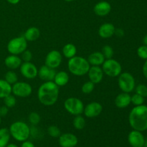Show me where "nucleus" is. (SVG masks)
<instances>
[{
  "label": "nucleus",
  "mask_w": 147,
  "mask_h": 147,
  "mask_svg": "<svg viewBox=\"0 0 147 147\" xmlns=\"http://www.w3.org/2000/svg\"><path fill=\"white\" fill-rule=\"evenodd\" d=\"M59 87L53 81L44 82L37 90V98L45 106L55 104L58 100Z\"/></svg>",
  "instance_id": "1"
},
{
  "label": "nucleus",
  "mask_w": 147,
  "mask_h": 147,
  "mask_svg": "<svg viewBox=\"0 0 147 147\" xmlns=\"http://www.w3.org/2000/svg\"><path fill=\"white\" fill-rule=\"evenodd\" d=\"M129 123L134 130L144 131L147 130V106H135L129 115Z\"/></svg>",
  "instance_id": "2"
},
{
  "label": "nucleus",
  "mask_w": 147,
  "mask_h": 147,
  "mask_svg": "<svg viewBox=\"0 0 147 147\" xmlns=\"http://www.w3.org/2000/svg\"><path fill=\"white\" fill-rule=\"evenodd\" d=\"M90 67V65L87 59L81 56H74L69 59L67 62L69 72L76 76H83L86 75Z\"/></svg>",
  "instance_id": "3"
},
{
  "label": "nucleus",
  "mask_w": 147,
  "mask_h": 147,
  "mask_svg": "<svg viewBox=\"0 0 147 147\" xmlns=\"http://www.w3.org/2000/svg\"><path fill=\"white\" fill-rule=\"evenodd\" d=\"M9 131L11 137L17 142L27 141L30 136V127L27 123L22 121H17L11 123Z\"/></svg>",
  "instance_id": "4"
},
{
  "label": "nucleus",
  "mask_w": 147,
  "mask_h": 147,
  "mask_svg": "<svg viewBox=\"0 0 147 147\" xmlns=\"http://www.w3.org/2000/svg\"><path fill=\"white\" fill-rule=\"evenodd\" d=\"M7 48L11 55H19L27 49V41L23 36L14 37L9 41Z\"/></svg>",
  "instance_id": "5"
},
{
  "label": "nucleus",
  "mask_w": 147,
  "mask_h": 147,
  "mask_svg": "<svg viewBox=\"0 0 147 147\" xmlns=\"http://www.w3.org/2000/svg\"><path fill=\"white\" fill-rule=\"evenodd\" d=\"M103 73L111 78L118 77L122 73L121 65L115 59H106L102 64Z\"/></svg>",
  "instance_id": "6"
},
{
  "label": "nucleus",
  "mask_w": 147,
  "mask_h": 147,
  "mask_svg": "<svg viewBox=\"0 0 147 147\" xmlns=\"http://www.w3.org/2000/svg\"><path fill=\"white\" fill-rule=\"evenodd\" d=\"M84 107L83 102L76 97L67 98L64 102L65 109L73 116H78L83 113Z\"/></svg>",
  "instance_id": "7"
},
{
  "label": "nucleus",
  "mask_w": 147,
  "mask_h": 147,
  "mask_svg": "<svg viewBox=\"0 0 147 147\" xmlns=\"http://www.w3.org/2000/svg\"><path fill=\"white\" fill-rule=\"evenodd\" d=\"M118 77V85L122 92L129 93L134 90L136 82L134 76L130 73H121Z\"/></svg>",
  "instance_id": "8"
},
{
  "label": "nucleus",
  "mask_w": 147,
  "mask_h": 147,
  "mask_svg": "<svg viewBox=\"0 0 147 147\" xmlns=\"http://www.w3.org/2000/svg\"><path fill=\"white\" fill-rule=\"evenodd\" d=\"M32 93V88L27 82H18L11 86V93L19 98L29 97Z\"/></svg>",
  "instance_id": "9"
},
{
  "label": "nucleus",
  "mask_w": 147,
  "mask_h": 147,
  "mask_svg": "<svg viewBox=\"0 0 147 147\" xmlns=\"http://www.w3.org/2000/svg\"><path fill=\"white\" fill-rule=\"evenodd\" d=\"M63 61V56L58 50H53L47 53L46 55L45 65L48 67L56 69L61 65Z\"/></svg>",
  "instance_id": "10"
},
{
  "label": "nucleus",
  "mask_w": 147,
  "mask_h": 147,
  "mask_svg": "<svg viewBox=\"0 0 147 147\" xmlns=\"http://www.w3.org/2000/svg\"><path fill=\"white\" fill-rule=\"evenodd\" d=\"M20 72L23 77L32 80L37 76L38 69L37 66L31 62H24L20 65Z\"/></svg>",
  "instance_id": "11"
},
{
  "label": "nucleus",
  "mask_w": 147,
  "mask_h": 147,
  "mask_svg": "<svg viewBox=\"0 0 147 147\" xmlns=\"http://www.w3.org/2000/svg\"><path fill=\"white\" fill-rule=\"evenodd\" d=\"M103 111V106L100 103L92 101L84 107L83 113L87 118H95L100 115Z\"/></svg>",
  "instance_id": "12"
},
{
  "label": "nucleus",
  "mask_w": 147,
  "mask_h": 147,
  "mask_svg": "<svg viewBox=\"0 0 147 147\" xmlns=\"http://www.w3.org/2000/svg\"><path fill=\"white\" fill-rule=\"evenodd\" d=\"M128 142L131 147H143L145 143V138L142 131L133 129L128 135Z\"/></svg>",
  "instance_id": "13"
},
{
  "label": "nucleus",
  "mask_w": 147,
  "mask_h": 147,
  "mask_svg": "<svg viewBox=\"0 0 147 147\" xmlns=\"http://www.w3.org/2000/svg\"><path fill=\"white\" fill-rule=\"evenodd\" d=\"M58 143L61 147H76L78 143V139L73 134H61L58 137Z\"/></svg>",
  "instance_id": "14"
},
{
  "label": "nucleus",
  "mask_w": 147,
  "mask_h": 147,
  "mask_svg": "<svg viewBox=\"0 0 147 147\" xmlns=\"http://www.w3.org/2000/svg\"><path fill=\"white\" fill-rule=\"evenodd\" d=\"M87 74L89 80L96 85L102 81L104 73L100 66H90Z\"/></svg>",
  "instance_id": "15"
},
{
  "label": "nucleus",
  "mask_w": 147,
  "mask_h": 147,
  "mask_svg": "<svg viewBox=\"0 0 147 147\" xmlns=\"http://www.w3.org/2000/svg\"><path fill=\"white\" fill-rule=\"evenodd\" d=\"M56 73L57 72L55 69L50 68L45 65H43L38 70L37 76H39V78L44 82L53 81Z\"/></svg>",
  "instance_id": "16"
},
{
  "label": "nucleus",
  "mask_w": 147,
  "mask_h": 147,
  "mask_svg": "<svg viewBox=\"0 0 147 147\" xmlns=\"http://www.w3.org/2000/svg\"><path fill=\"white\" fill-rule=\"evenodd\" d=\"M111 11V5L106 1H101L96 4L93 7V11L98 17L107 16Z\"/></svg>",
  "instance_id": "17"
},
{
  "label": "nucleus",
  "mask_w": 147,
  "mask_h": 147,
  "mask_svg": "<svg viewBox=\"0 0 147 147\" xmlns=\"http://www.w3.org/2000/svg\"><path fill=\"white\" fill-rule=\"evenodd\" d=\"M115 26L112 23H104L98 29V34L101 38L108 39L114 35Z\"/></svg>",
  "instance_id": "18"
},
{
  "label": "nucleus",
  "mask_w": 147,
  "mask_h": 147,
  "mask_svg": "<svg viewBox=\"0 0 147 147\" xmlns=\"http://www.w3.org/2000/svg\"><path fill=\"white\" fill-rule=\"evenodd\" d=\"M22 60L21 57H19L18 55L10 54L4 59V65L9 70H14L20 68V65L22 63Z\"/></svg>",
  "instance_id": "19"
},
{
  "label": "nucleus",
  "mask_w": 147,
  "mask_h": 147,
  "mask_svg": "<svg viewBox=\"0 0 147 147\" xmlns=\"http://www.w3.org/2000/svg\"><path fill=\"white\" fill-rule=\"evenodd\" d=\"M114 102L118 109H126L131 104V96L129 93L122 92L116 96Z\"/></svg>",
  "instance_id": "20"
},
{
  "label": "nucleus",
  "mask_w": 147,
  "mask_h": 147,
  "mask_svg": "<svg viewBox=\"0 0 147 147\" xmlns=\"http://www.w3.org/2000/svg\"><path fill=\"white\" fill-rule=\"evenodd\" d=\"M88 61L91 66H100L105 61V57L101 52H94L89 55Z\"/></svg>",
  "instance_id": "21"
},
{
  "label": "nucleus",
  "mask_w": 147,
  "mask_h": 147,
  "mask_svg": "<svg viewBox=\"0 0 147 147\" xmlns=\"http://www.w3.org/2000/svg\"><path fill=\"white\" fill-rule=\"evenodd\" d=\"M53 82L57 85L58 87H63L66 86L69 82V75L66 71L57 72L54 78Z\"/></svg>",
  "instance_id": "22"
},
{
  "label": "nucleus",
  "mask_w": 147,
  "mask_h": 147,
  "mask_svg": "<svg viewBox=\"0 0 147 147\" xmlns=\"http://www.w3.org/2000/svg\"><path fill=\"white\" fill-rule=\"evenodd\" d=\"M23 37L27 42H33L40 37V30L36 27H30L24 32Z\"/></svg>",
  "instance_id": "23"
},
{
  "label": "nucleus",
  "mask_w": 147,
  "mask_h": 147,
  "mask_svg": "<svg viewBox=\"0 0 147 147\" xmlns=\"http://www.w3.org/2000/svg\"><path fill=\"white\" fill-rule=\"evenodd\" d=\"M62 53L65 58L70 59L76 55L77 48H76L75 45L72 44V43H67L63 46Z\"/></svg>",
  "instance_id": "24"
},
{
  "label": "nucleus",
  "mask_w": 147,
  "mask_h": 147,
  "mask_svg": "<svg viewBox=\"0 0 147 147\" xmlns=\"http://www.w3.org/2000/svg\"><path fill=\"white\" fill-rule=\"evenodd\" d=\"M10 94H11V85L4 79H0V99L4 98Z\"/></svg>",
  "instance_id": "25"
},
{
  "label": "nucleus",
  "mask_w": 147,
  "mask_h": 147,
  "mask_svg": "<svg viewBox=\"0 0 147 147\" xmlns=\"http://www.w3.org/2000/svg\"><path fill=\"white\" fill-rule=\"evenodd\" d=\"M9 131L7 128L0 129V147H6L10 140Z\"/></svg>",
  "instance_id": "26"
},
{
  "label": "nucleus",
  "mask_w": 147,
  "mask_h": 147,
  "mask_svg": "<svg viewBox=\"0 0 147 147\" xmlns=\"http://www.w3.org/2000/svg\"><path fill=\"white\" fill-rule=\"evenodd\" d=\"M73 126L77 130H83L86 126V120L81 115L75 116L73 121Z\"/></svg>",
  "instance_id": "27"
},
{
  "label": "nucleus",
  "mask_w": 147,
  "mask_h": 147,
  "mask_svg": "<svg viewBox=\"0 0 147 147\" xmlns=\"http://www.w3.org/2000/svg\"><path fill=\"white\" fill-rule=\"evenodd\" d=\"M4 80L9 83V84L11 85L14 84L18 81V76H17V73L13 70H10L7 71L4 75Z\"/></svg>",
  "instance_id": "28"
},
{
  "label": "nucleus",
  "mask_w": 147,
  "mask_h": 147,
  "mask_svg": "<svg viewBox=\"0 0 147 147\" xmlns=\"http://www.w3.org/2000/svg\"><path fill=\"white\" fill-rule=\"evenodd\" d=\"M3 99H4V106H7L8 109H11V108L14 107L17 103V99L14 95L10 94Z\"/></svg>",
  "instance_id": "29"
},
{
  "label": "nucleus",
  "mask_w": 147,
  "mask_h": 147,
  "mask_svg": "<svg viewBox=\"0 0 147 147\" xmlns=\"http://www.w3.org/2000/svg\"><path fill=\"white\" fill-rule=\"evenodd\" d=\"M94 88L95 84L89 80V81H87L85 83H83L81 87V91L84 94H90V93H91L94 90Z\"/></svg>",
  "instance_id": "30"
},
{
  "label": "nucleus",
  "mask_w": 147,
  "mask_h": 147,
  "mask_svg": "<svg viewBox=\"0 0 147 147\" xmlns=\"http://www.w3.org/2000/svg\"><path fill=\"white\" fill-rule=\"evenodd\" d=\"M101 53L103 55V56H104L105 59L113 58V54H114L113 47H112L111 46L109 45H104L102 47Z\"/></svg>",
  "instance_id": "31"
},
{
  "label": "nucleus",
  "mask_w": 147,
  "mask_h": 147,
  "mask_svg": "<svg viewBox=\"0 0 147 147\" xmlns=\"http://www.w3.org/2000/svg\"><path fill=\"white\" fill-rule=\"evenodd\" d=\"M47 134L53 138H58L61 135L60 129L57 126L52 125L47 128Z\"/></svg>",
  "instance_id": "32"
},
{
  "label": "nucleus",
  "mask_w": 147,
  "mask_h": 147,
  "mask_svg": "<svg viewBox=\"0 0 147 147\" xmlns=\"http://www.w3.org/2000/svg\"><path fill=\"white\" fill-rule=\"evenodd\" d=\"M28 120L32 126H37L40 122L41 118L37 112H31L28 116Z\"/></svg>",
  "instance_id": "33"
},
{
  "label": "nucleus",
  "mask_w": 147,
  "mask_h": 147,
  "mask_svg": "<svg viewBox=\"0 0 147 147\" xmlns=\"http://www.w3.org/2000/svg\"><path fill=\"white\" fill-rule=\"evenodd\" d=\"M144 102V98L137 93H135L134 95L131 96V103H133L135 106L143 105Z\"/></svg>",
  "instance_id": "34"
},
{
  "label": "nucleus",
  "mask_w": 147,
  "mask_h": 147,
  "mask_svg": "<svg viewBox=\"0 0 147 147\" xmlns=\"http://www.w3.org/2000/svg\"><path fill=\"white\" fill-rule=\"evenodd\" d=\"M136 93L144 98L147 97V86L144 84H139L136 87Z\"/></svg>",
  "instance_id": "35"
},
{
  "label": "nucleus",
  "mask_w": 147,
  "mask_h": 147,
  "mask_svg": "<svg viewBox=\"0 0 147 147\" xmlns=\"http://www.w3.org/2000/svg\"><path fill=\"white\" fill-rule=\"evenodd\" d=\"M137 55L140 58L143 60H147V46L144 45L140 46L137 49Z\"/></svg>",
  "instance_id": "36"
},
{
  "label": "nucleus",
  "mask_w": 147,
  "mask_h": 147,
  "mask_svg": "<svg viewBox=\"0 0 147 147\" xmlns=\"http://www.w3.org/2000/svg\"><path fill=\"white\" fill-rule=\"evenodd\" d=\"M21 55V59L23 62H31L32 60V53L30 50H28L27 49L24 50Z\"/></svg>",
  "instance_id": "37"
},
{
  "label": "nucleus",
  "mask_w": 147,
  "mask_h": 147,
  "mask_svg": "<svg viewBox=\"0 0 147 147\" xmlns=\"http://www.w3.org/2000/svg\"><path fill=\"white\" fill-rule=\"evenodd\" d=\"M8 112H9V109L7 107V106H0V116H1V117L7 116Z\"/></svg>",
  "instance_id": "38"
},
{
  "label": "nucleus",
  "mask_w": 147,
  "mask_h": 147,
  "mask_svg": "<svg viewBox=\"0 0 147 147\" xmlns=\"http://www.w3.org/2000/svg\"><path fill=\"white\" fill-rule=\"evenodd\" d=\"M114 34L119 37H122L123 35H124V31L121 28L115 29Z\"/></svg>",
  "instance_id": "39"
},
{
  "label": "nucleus",
  "mask_w": 147,
  "mask_h": 147,
  "mask_svg": "<svg viewBox=\"0 0 147 147\" xmlns=\"http://www.w3.org/2000/svg\"><path fill=\"white\" fill-rule=\"evenodd\" d=\"M20 147H35V146H34V144L32 143V142L27 140L22 142V144L21 146Z\"/></svg>",
  "instance_id": "40"
},
{
  "label": "nucleus",
  "mask_w": 147,
  "mask_h": 147,
  "mask_svg": "<svg viewBox=\"0 0 147 147\" xmlns=\"http://www.w3.org/2000/svg\"><path fill=\"white\" fill-rule=\"evenodd\" d=\"M142 72H143L144 77L147 79V60H146V62L144 63L143 67H142Z\"/></svg>",
  "instance_id": "41"
},
{
  "label": "nucleus",
  "mask_w": 147,
  "mask_h": 147,
  "mask_svg": "<svg viewBox=\"0 0 147 147\" xmlns=\"http://www.w3.org/2000/svg\"><path fill=\"white\" fill-rule=\"evenodd\" d=\"M7 1L9 3V4L14 5V4H18V3L20 1V0H7Z\"/></svg>",
  "instance_id": "42"
},
{
  "label": "nucleus",
  "mask_w": 147,
  "mask_h": 147,
  "mask_svg": "<svg viewBox=\"0 0 147 147\" xmlns=\"http://www.w3.org/2000/svg\"><path fill=\"white\" fill-rule=\"evenodd\" d=\"M143 43H144V45L147 46V34H146V35H145L144 37Z\"/></svg>",
  "instance_id": "43"
},
{
  "label": "nucleus",
  "mask_w": 147,
  "mask_h": 147,
  "mask_svg": "<svg viewBox=\"0 0 147 147\" xmlns=\"http://www.w3.org/2000/svg\"><path fill=\"white\" fill-rule=\"evenodd\" d=\"M6 147H19L17 145H16L15 144H8L6 146Z\"/></svg>",
  "instance_id": "44"
},
{
  "label": "nucleus",
  "mask_w": 147,
  "mask_h": 147,
  "mask_svg": "<svg viewBox=\"0 0 147 147\" xmlns=\"http://www.w3.org/2000/svg\"><path fill=\"white\" fill-rule=\"evenodd\" d=\"M143 147H147V139H145V143L144 144Z\"/></svg>",
  "instance_id": "45"
},
{
  "label": "nucleus",
  "mask_w": 147,
  "mask_h": 147,
  "mask_svg": "<svg viewBox=\"0 0 147 147\" xmlns=\"http://www.w3.org/2000/svg\"><path fill=\"white\" fill-rule=\"evenodd\" d=\"M64 1H67V2H71V1H76V0H64Z\"/></svg>",
  "instance_id": "46"
},
{
  "label": "nucleus",
  "mask_w": 147,
  "mask_h": 147,
  "mask_svg": "<svg viewBox=\"0 0 147 147\" xmlns=\"http://www.w3.org/2000/svg\"><path fill=\"white\" fill-rule=\"evenodd\" d=\"M1 117L0 116V125H1Z\"/></svg>",
  "instance_id": "47"
}]
</instances>
